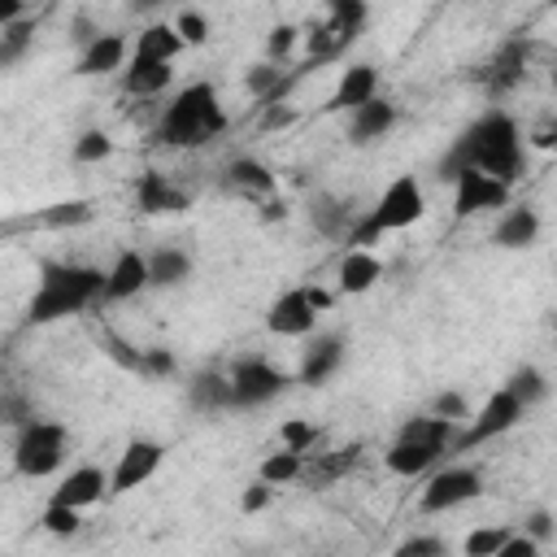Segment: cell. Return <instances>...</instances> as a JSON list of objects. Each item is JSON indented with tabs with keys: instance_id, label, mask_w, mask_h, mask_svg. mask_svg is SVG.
I'll list each match as a JSON object with an SVG mask.
<instances>
[{
	"instance_id": "8992f818",
	"label": "cell",
	"mask_w": 557,
	"mask_h": 557,
	"mask_svg": "<svg viewBox=\"0 0 557 557\" xmlns=\"http://www.w3.org/2000/svg\"><path fill=\"white\" fill-rule=\"evenodd\" d=\"M231 379V409H257V405H270L278 400L296 379L278 366H270L265 357H244L235 361V370L226 374Z\"/></svg>"
},
{
	"instance_id": "cb8c5ba5",
	"label": "cell",
	"mask_w": 557,
	"mask_h": 557,
	"mask_svg": "<svg viewBox=\"0 0 557 557\" xmlns=\"http://www.w3.org/2000/svg\"><path fill=\"white\" fill-rule=\"evenodd\" d=\"M187 405L196 413H226L231 409V379L222 370H196L187 379Z\"/></svg>"
},
{
	"instance_id": "681fc988",
	"label": "cell",
	"mask_w": 557,
	"mask_h": 557,
	"mask_svg": "<svg viewBox=\"0 0 557 557\" xmlns=\"http://www.w3.org/2000/svg\"><path fill=\"white\" fill-rule=\"evenodd\" d=\"M96 35H100V30L91 26V17H74V26H70V39H74L78 48H87V44H91Z\"/></svg>"
},
{
	"instance_id": "ee69618b",
	"label": "cell",
	"mask_w": 557,
	"mask_h": 557,
	"mask_svg": "<svg viewBox=\"0 0 557 557\" xmlns=\"http://www.w3.org/2000/svg\"><path fill=\"white\" fill-rule=\"evenodd\" d=\"M296 122V109L287 100H265L261 104V131H283Z\"/></svg>"
},
{
	"instance_id": "8fae6325",
	"label": "cell",
	"mask_w": 557,
	"mask_h": 557,
	"mask_svg": "<svg viewBox=\"0 0 557 557\" xmlns=\"http://www.w3.org/2000/svg\"><path fill=\"white\" fill-rule=\"evenodd\" d=\"M161 461H165V444H161V440H131V444L122 448L113 474H109V492H113V496H126V492L144 487V483L161 470Z\"/></svg>"
},
{
	"instance_id": "836d02e7",
	"label": "cell",
	"mask_w": 557,
	"mask_h": 557,
	"mask_svg": "<svg viewBox=\"0 0 557 557\" xmlns=\"http://www.w3.org/2000/svg\"><path fill=\"white\" fill-rule=\"evenodd\" d=\"M357 457H361V444H348V448L331 453L326 461H318L313 470L305 466V474H300V479H309V483H331V479H339L344 470H352V466H357Z\"/></svg>"
},
{
	"instance_id": "f546056e",
	"label": "cell",
	"mask_w": 557,
	"mask_h": 557,
	"mask_svg": "<svg viewBox=\"0 0 557 557\" xmlns=\"http://www.w3.org/2000/svg\"><path fill=\"white\" fill-rule=\"evenodd\" d=\"M287 87V74H283V65L278 61H257V65H248L244 70V91L257 100V104H265V100H278V91Z\"/></svg>"
},
{
	"instance_id": "ac0fdd59",
	"label": "cell",
	"mask_w": 557,
	"mask_h": 557,
	"mask_svg": "<svg viewBox=\"0 0 557 557\" xmlns=\"http://www.w3.org/2000/svg\"><path fill=\"white\" fill-rule=\"evenodd\" d=\"M148 287V257L126 248L113 257V265L104 270V300H131Z\"/></svg>"
},
{
	"instance_id": "52a82bcc",
	"label": "cell",
	"mask_w": 557,
	"mask_h": 557,
	"mask_svg": "<svg viewBox=\"0 0 557 557\" xmlns=\"http://www.w3.org/2000/svg\"><path fill=\"white\" fill-rule=\"evenodd\" d=\"M366 26V0H331L326 17L309 30V57L313 61H331L335 52H344L357 30Z\"/></svg>"
},
{
	"instance_id": "d590c367",
	"label": "cell",
	"mask_w": 557,
	"mask_h": 557,
	"mask_svg": "<svg viewBox=\"0 0 557 557\" xmlns=\"http://www.w3.org/2000/svg\"><path fill=\"white\" fill-rule=\"evenodd\" d=\"M109 152H113V139H109L100 126H91V131H83V135L74 139V161H78V165H100Z\"/></svg>"
},
{
	"instance_id": "3957f363",
	"label": "cell",
	"mask_w": 557,
	"mask_h": 557,
	"mask_svg": "<svg viewBox=\"0 0 557 557\" xmlns=\"http://www.w3.org/2000/svg\"><path fill=\"white\" fill-rule=\"evenodd\" d=\"M226 131V109L213 91V83H187L174 91V100L161 109L152 139L165 148H205Z\"/></svg>"
},
{
	"instance_id": "4316f807",
	"label": "cell",
	"mask_w": 557,
	"mask_h": 557,
	"mask_svg": "<svg viewBox=\"0 0 557 557\" xmlns=\"http://www.w3.org/2000/svg\"><path fill=\"white\" fill-rule=\"evenodd\" d=\"M226 183L239 191V196H274V187H278V178L270 174V165L265 161H257V157H235L231 165H226Z\"/></svg>"
},
{
	"instance_id": "277c9868",
	"label": "cell",
	"mask_w": 557,
	"mask_h": 557,
	"mask_svg": "<svg viewBox=\"0 0 557 557\" xmlns=\"http://www.w3.org/2000/svg\"><path fill=\"white\" fill-rule=\"evenodd\" d=\"M422 209H426V196H422L418 178H413V174H396V178L383 187L379 205H374L361 222H352V231H348L344 239H348L352 248H370V244H379V235H392V231L413 226V222L422 218Z\"/></svg>"
},
{
	"instance_id": "b9f144b4",
	"label": "cell",
	"mask_w": 557,
	"mask_h": 557,
	"mask_svg": "<svg viewBox=\"0 0 557 557\" xmlns=\"http://www.w3.org/2000/svg\"><path fill=\"white\" fill-rule=\"evenodd\" d=\"M444 553H448V544L440 535H409L396 544V557H444Z\"/></svg>"
},
{
	"instance_id": "d4e9b609",
	"label": "cell",
	"mask_w": 557,
	"mask_h": 557,
	"mask_svg": "<svg viewBox=\"0 0 557 557\" xmlns=\"http://www.w3.org/2000/svg\"><path fill=\"white\" fill-rule=\"evenodd\" d=\"M540 239V213L531 209V205H513L500 222H496V231H492V244L496 248H531Z\"/></svg>"
},
{
	"instance_id": "7402d4cb",
	"label": "cell",
	"mask_w": 557,
	"mask_h": 557,
	"mask_svg": "<svg viewBox=\"0 0 557 557\" xmlns=\"http://www.w3.org/2000/svg\"><path fill=\"white\" fill-rule=\"evenodd\" d=\"M522 74H527V39H505V44L496 48V57L487 61L483 83H487V91L505 96L509 87L522 83Z\"/></svg>"
},
{
	"instance_id": "74e56055",
	"label": "cell",
	"mask_w": 557,
	"mask_h": 557,
	"mask_svg": "<svg viewBox=\"0 0 557 557\" xmlns=\"http://www.w3.org/2000/svg\"><path fill=\"white\" fill-rule=\"evenodd\" d=\"M44 531L48 535H78V527H83V509H70V505H52L48 500V509H44Z\"/></svg>"
},
{
	"instance_id": "d6986e66",
	"label": "cell",
	"mask_w": 557,
	"mask_h": 557,
	"mask_svg": "<svg viewBox=\"0 0 557 557\" xmlns=\"http://www.w3.org/2000/svg\"><path fill=\"white\" fill-rule=\"evenodd\" d=\"M370 96H379V70L370 61H357V65H348L339 74V83H335V91L326 100V113H348Z\"/></svg>"
},
{
	"instance_id": "db71d44e",
	"label": "cell",
	"mask_w": 557,
	"mask_h": 557,
	"mask_svg": "<svg viewBox=\"0 0 557 557\" xmlns=\"http://www.w3.org/2000/svg\"><path fill=\"white\" fill-rule=\"evenodd\" d=\"M261 218H265V222H274V218L283 222V218H287V205H283V200H274V196H265V205H261Z\"/></svg>"
},
{
	"instance_id": "2e32d148",
	"label": "cell",
	"mask_w": 557,
	"mask_h": 557,
	"mask_svg": "<svg viewBox=\"0 0 557 557\" xmlns=\"http://www.w3.org/2000/svg\"><path fill=\"white\" fill-rule=\"evenodd\" d=\"M444 444H426V440H396L387 453H383V466L400 479H418V474H431L440 461H444Z\"/></svg>"
},
{
	"instance_id": "f1b7e54d",
	"label": "cell",
	"mask_w": 557,
	"mask_h": 557,
	"mask_svg": "<svg viewBox=\"0 0 557 557\" xmlns=\"http://www.w3.org/2000/svg\"><path fill=\"white\" fill-rule=\"evenodd\" d=\"M183 52V39L174 30V22H148L135 39V52L131 57H148V61H174Z\"/></svg>"
},
{
	"instance_id": "f907efd6",
	"label": "cell",
	"mask_w": 557,
	"mask_h": 557,
	"mask_svg": "<svg viewBox=\"0 0 557 557\" xmlns=\"http://www.w3.org/2000/svg\"><path fill=\"white\" fill-rule=\"evenodd\" d=\"M305 296H309V305H313L318 313H326V309H331V300H335V292H326V287H313V283H305Z\"/></svg>"
},
{
	"instance_id": "e0dca14e",
	"label": "cell",
	"mask_w": 557,
	"mask_h": 557,
	"mask_svg": "<svg viewBox=\"0 0 557 557\" xmlns=\"http://www.w3.org/2000/svg\"><path fill=\"white\" fill-rule=\"evenodd\" d=\"M122 61H126V35H117V30H100V35L78 52L74 74H78V78H100V74L122 70Z\"/></svg>"
},
{
	"instance_id": "e575fe53",
	"label": "cell",
	"mask_w": 557,
	"mask_h": 557,
	"mask_svg": "<svg viewBox=\"0 0 557 557\" xmlns=\"http://www.w3.org/2000/svg\"><path fill=\"white\" fill-rule=\"evenodd\" d=\"M509 531H513V527H474V531L461 540V553H466V557H496L500 544L509 540Z\"/></svg>"
},
{
	"instance_id": "9a60e30c",
	"label": "cell",
	"mask_w": 557,
	"mask_h": 557,
	"mask_svg": "<svg viewBox=\"0 0 557 557\" xmlns=\"http://www.w3.org/2000/svg\"><path fill=\"white\" fill-rule=\"evenodd\" d=\"M392 126H396V104L383 96H370L357 109H348V144H357V148L383 139Z\"/></svg>"
},
{
	"instance_id": "8d00e7d4",
	"label": "cell",
	"mask_w": 557,
	"mask_h": 557,
	"mask_svg": "<svg viewBox=\"0 0 557 557\" xmlns=\"http://www.w3.org/2000/svg\"><path fill=\"white\" fill-rule=\"evenodd\" d=\"M44 226H83V222H91V200H61V205H52V209H44V218H39Z\"/></svg>"
},
{
	"instance_id": "7bdbcfd3",
	"label": "cell",
	"mask_w": 557,
	"mask_h": 557,
	"mask_svg": "<svg viewBox=\"0 0 557 557\" xmlns=\"http://www.w3.org/2000/svg\"><path fill=\"white\" fill-rule=\"evenodd\" d=\"M522 531L544 548V544L557 535V522H553V513H548V509H531V513L522 518Z\"/></svg>"
},
{
	"instance_id": "83f0119b",
	"label": "cell",
	"mask_w": 557,
	"mask_h": 557,
	"mask_svg": "<svg viewBox=\"0 0 557 557\" xmlns=\"http://www.w3.org/2000/svg\"><path fill=\"white\" fill-rule=\"evenodd\" d=\"M187 278H191V252L187 248L148 252V287H183Z\"/></svg>"
},
{
	"instance_id": "1f68e13d",
	"label": "cell",
	"mask_w": 557,
	"mask_h": 557,
	"mask_svg": "<svg viewBox=\"0 0 557 557\" xmlns=\"http://www.w3.org/2000/svg\"><path fill=\"white\" fill-rule=\"evenodd\" d=\"M30 39H35V22H26V17H17L13 26H0V74L13 70L30 52Z\"/></svg>"
},
{
	"instance_id": "f6af8a7d",
	"label": "cell",
	"mask_w": 557,
	"mask_h": 557,
	"mask_svg": "<svg viewBox=\"0 0 557 557\" xmlns=\"http://www.w3.org/2000/svg\"><path fill=\"white\" fill-rule=\"evenodd\" d=\"M139 374L165 379V374H174V357H170L165 348H144V352H139Z\"/></svg>"
},
{
	"instance_id": "ba28073f",
	"label": "cell",
	"mask_w": 557,
	"mask_h": 557,
	"mask_svg": "<svg viewBox=\"0 0 557 557\" xmlns=\"http://www.w3.org/2000/svg\"><path fill=\"white\" fill-rule=\"evenodd\" d=\"M522 400L500 383L487 400H483V409L470 418V426H466V435H453V444L448 448H479V444H487V440H496V435H505V431H513L518 422H522Z\"/></svg>"
},
{
	"instance_id": "5b68a950",
	"label": "cell",
	"mask_w": 557,
	"mask_h": 557,
	"mask_svg": "<svg viewBox=\"0 0 557 557\" xmlns=\"http://www.w3.org/2000/svg\"><path fill=\"white\" fill-rule=\"evenodd\" d=\"M65 448H70V431L52 418H26L17 426V440H13V470L22 479H48L61 470L65 461Z\"/></svg>"
},
{
	"instance_id": "484cf974",
	"label": "cell",
	"mask_w": 557,
	"mask_h": 557,
	"mask_svg": "<svg viewBox=\"0 0 557 557\" xmlns=\"http://www.w3.org/2000/svg\"><path fill=\"white\" fill-rule=\"evenodd\" d=\"M309 222L322 231V235H331V239H339V235H348L352 231V200H344V196H331V191H318L313 200H309Z\"/></svg>"
},
{
	"instance_id": "bcb514c9",
	"label": "cell",
	"mask_w": 557,
	"mask_h": 557,
	"mask_svg": "<svg viewBox=\"0 0 557 557\" xmlns=\"http://www.w3.org/2000/svg\"><path fill=\"white\" fill-rule=\"evenodd\" d=\"M431 413H440V418H448V422L470 418V409H466V396H461V392H440V396L431 400Z\"/></svg>"
},
{
	"instance_id": "6da1fadb",
	"label": "cell",
	"mask_w": 557,
	"mask_h": 557,
	"mask_svg": "<svg viewBox=\"0 0 557 557\" xmlns=\"http://www.w3.org/2000/svg\"><path fill=\"white\" fill-rule=\"evenodd\" d=\"M466 165H474V170H483V174H492V178H500V183H513V178L522 174V165H527L522 131H518V122H513L505 109H487L483 117H474V122L444 148L435 174H440V183H453V174L466 170Z\"/></svg>"
},
{
	"instance_id": "7c38bea8",
	"label": "cell",
	"mask_w": 557,
	"mask_h": 557,
	"mask_svg": "<svg viewBox=\"0 0 557 557\" xmlns=\"http://www.w3.org/2000/svg\"><path fill=\"white\" fill-rule=\"evenodd\" d=\"M313 326H318V309L309 305L305 287H287L265 309V331L278 339H305V335H313Z\"/></svg>"
},
{
	"instance_id": "9c48e42d",
	"label": "cell",
	"mask_w": 557,
	"mask_h": 557,
	"mask_svg": "<svg viewBox=\"0 0 557 557\" xmlns=\"http://www.w3.org/2000/svg\"><path fill=\"white\" fill-rule=\"evenodd\" d=\"M479 492H483V474H479L474 466H440V470L426 479L418 509H422V513H448V509L470 505Z\"/></svg>"
},
{
	"instance_id": "60d3db41",
	"label": "cell",
	"mask_w": 557,
	"mask_h": 557,
	"mask_svg": "<svg viewBox=\"0 0 557 557\" xmlns=\"http://www.w3.org/2000/svg\"><path fill=\"white\" fill-rule=\"evenodd\" d=\"M174 30H178L183 48H196V44L209 39V22H205V13H196V9H183V13L174 17Z\"/></svg>"
},
{
	"instance_id": "30bf717a",
	"label": "cell",
	"mask_w": 557,
	"mask_h": 557,
	"mask_svg": "<svg viewBox=\"0 0 557 557\" xmlns=\"http://www.w3.org/2000/svg\"><path fill=\"white\" fill-rule=\"evenodd\" d=\"M505 205H509V183H500L474 165L453 174V213L457 218H474L483 209H505Z\"/></svg>"
},
{
	"instance_id": "4dcf8cb0",
	"label": "cell",
	"mask_w": 557,
	"mask_h": 557,
	"mask_svg": "<svg viewBox=\"0 0 557 557\" xmlns=\"http://www.w3.org/2000/svg\"><path fill=\"white\" fill-rule=\"evenodd\" d=\"M300 474H305V453H296V448H283V444H278V453H270V457L257 466V479H261V483H270V487L296 483Z\"/></svg>"
},
{
	"instance_id": "7dc6e473",
	"label": "cell",
	"mask_w": 557,
	"mask_h": 557,
	"mask_svg": "<svg viewBox=\"0 0 557 557\" xmlns=\"http://www.w3.org/2000/svg\"><path fill=\"white\" fill-rule=\"evenodd\" d=\"M26 418H35V409L26 405V396H4V400H0V422H13V426H22Z\"/></svg>"
},
{
	"instance_id": "ab89813d",
	"label": "cell",
	"mask_w": 557,
	"mask_h": 557,
	"mask_svg": "<svg viewBox=\"0 0 557 557\" xmlns=\"http://www.w3.org/2000/svg\"><path fill=\"white\" fill-rule=\"evenodd\" d=\"M300 44V26H292V22H278L274 30H270V39H265V61H287L292 57V48Z\"/></svg>"
},
{
	"instance_id": "603a6c76",
	"label": "cell",
	"mask_w": 557,
	"mask_h": 557,
	"mask_svg": "<svg viewBox=\"0 0 557 557\" xmlns=\"http://www.w3.org/2000/svg\"><path fill=\"white\" fill-rule=\"evenodd\" d=\"M174 61H148V57H131V65L122 70V91L126 96H161L174 83Z\"/></svg>"
},
{
	"instance_id": "ffe728a7",
	"label": "cell",
	"mask_w": 557,
	"mask_h": 557,
	"mask_svg": "<svg viewBox=\"0 0 557 557\" xmlns=\"http://www.w3.org/2000/svg\"><path fill=\"white\" fill-rule=\"evenodd\" d=\"M335 278H339L335 283L339 296H361V292H370L383 278V261L374 257V248H348L339 270H335Z\"/></svg>"
},
{
	"instance_id": "f5cc1de1",
	"label": "cell",
	"mask_w": 557,
	"mask_h": 557,
	"mask_svg": "<svg viewBox=\"0 0 557 557\" xmlns=\"http://www.w3.org/2000/svg\"><path fill=\"white\" fill-rule=\"evenodd\" d=\"M553 139H557V131H553V122H540V126L531 131V144H535V148H553Z\"/></svg>"
},
{
	"instance_id": "44dd1931",
	"label": "cell",
	"mask_w": 557,
	"mask_h": 557,
	"mask_svg": "<svg viewBox=\"0 0 557 557\" xmlns=\"http://www.w3.org/2000/svg\"><path fill=\"white\" fill-rule=\"evenodd\" d=\"M135 200H139L144 213H183V209L191 205V196H187L183 187H174L161 170L139 174V183H135Z\"/></svg>"
},
{
	"instance_id": "11a10c76",
	"label": "cell",
	"mask_w": 557,
	"mask_h": 557,
	"mask_svg": "<svg viewBox=\"0 0 557 557\" xmlns=\"http://www.w3.org/2000/svg\"><path fill=\"white\" fill-rule=\"evenodd\" d=\"M170 0H126V9L131 13H157V9H165Z\"/></svg>"
},
{
	"instance_id": "d6a6232c",
	"label": "cell",
	"mask_w": 557,
	"mask_h": 557,
	"mask_svg": "<svg viewBox=\"0 0 557 557\" xmlns=\"http://www.w3.org/2000/svg\"><path fill=\"white\" fill-rule=\"evenodd\" d=\"M505 387L522 400V409H531V405H540V400L548 396V379H544L540 366H518V370L505 379Z\"/></svg>"
},
{
	"instance_id": "816d5d0a",
	"label": "cell",
	"mask_w": 557,
	"mask_h": 557,
	"mask_svg": "<svg viewBox=\"0 0 557 557\" xmlns=\"http://www.w3.org/2000/svg\"><path fill=\"white\" fill-rule=\"evenodd\" d=\"M17 17H26V0H0V26H13Z\"/></svg>"
},
{
	"instance_id": "5bb4252c",
	"label": "cell",
	"mask_w": 557,
	"mask_h": 557,
	"mask_svg": "<svg viewBox=\"0 0 557 557\" xmlns=\"http://www.w3.org/2000/svg\"><path fill=\"white\" fill-rule=\"evenodd\" d=\"M109 492V474L100 466H74L57 487H52V505H70V509H91L100 496Z\"/></svg>"
},
{
	"instance_id": "4fadbf2b",
	"label": "cell",
	"mask_w": 557,
	"mask_h": 557,
	"mask_svg": "<svg viewBox=\"0 0 557 557\" xmlns=\"http://www.w3.org/2000/svg\"><path fill=\"white\" fill-rule=\"evenodd\" d=\"M344 335L339 331H326V335H313L305 344V357H300V370H296V383L305 387H322L339 366H344Z\"/></svg>"
},
{
	"instance_id": "7a4b0ae2",
	"label": "cell",
	"mask_w": 557,
	"mask_h": 557,
	"mask_svg": "<svg viewBox=\"0 0 557 557\" xmlns=\"http://www.w3.org/2000/svg\"><path fill=\"white\" fill-rule=\"evenodd\" d=\"M96 300H104V270L74 265V261H39V283H35V296L26 300V322L48 326L91 309Z\"/></svg>"
},
{
	"instance_id": "f35d334b",
	"label": "cell",
	"mask_w": 557,
	"mask_h": 557,
	"mask_svg": "<svg viewBox=\"0 0 557 557\" xmlns=\"http://www.w3.org/2000/svg\"><path fill=\"white\" fill-rule=\"evenodd\" d=\"M278 444H283V448H296V453H309V448L318 444V426L305 422V418H287V422L278 426Z\"/></svg>"
},
{
	"instance_id": "c3c4849f",
	"label": "cell",
	"mask_w": 557,
	"mask_h": 557,
	"mask_svg": "<svg viewBox=\"0 0 557 557\" xmlns=\"http://www.w3.org/2000/svg\"><path fill=\"white\" fill-rule=\"evenodd\" d=\"M270 492H274V487L257 479V483H252V487L239 496V509H244V513H257V509H265V505H270Z\"/></svg>"
}]
</instances>
